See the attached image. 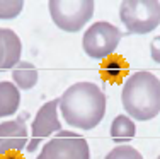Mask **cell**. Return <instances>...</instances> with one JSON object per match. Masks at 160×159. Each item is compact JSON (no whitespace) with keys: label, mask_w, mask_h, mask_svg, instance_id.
<instances>
[{"label":"cell","mask_w":160,"mask_h":159,"mask_svg":"<svg viewBox=\"0 0 160 159\" xmlns=\"http://www.w3.org/2000/svg\"><path fill=\"white\" fill-rule=\"evenodd\" d=\"M12 81L19 91H31L39 81V72L31 62H19L12 69Z\"/></svg>","instance_id":"8fae6325"},{"label":"cell","mask_w":160,"mask_h":159,"mask_svg":"<svg viewBox=\"0 0 160 159\" xmlns=\"http://www.w3.org/2000/svg\"><path fill=\"white\" fill-rule=\"evenodd\" d=\"M36 159H90V149L82 135L62 130L44 144Z\"/></svg>","instance_id":"8992f818"},{"label":"cell","mask_w":160,"mask_h":159,"mask_svg":"<svg viewBox=\"0 0 160 159\" xmlns=\"http://www.w3.org/2000/svg\"><path fill=\"white\" fill-rule=\"evenodd\" d=\"M150 56L153 62L160 63V36H155L150 43Z\"/></svg>","instance_id":"2e32d148"},{"label":"cell","mask_w":160,"mask_h":159,"mask_svg":"<svg viewBox=\"0 0 160 159\" xmlns=\"http://www.w3.org/2000/svg\"><path fill=\"white\" fill-rule=\"evenodd\" d=\"M24 2L22 0H0V19L9 21L17 17L22 12Z\"/></svg>","instance_id":"4fadbf2b"},{"label":"cell","mask_w":160,"mask_h":159,"mask_svg":"<svg viewBox=\"0 0 160 159\" xmlns=\"http://www.w3.org/2000/svg\"><path fill=\"white\" fill-rule=\"evenodd\" d=\"M21 106V91L14 82H0V118L12 116L17 113Z\"/></svg>","instance_id":"30bf717a"},{"label":"cell","mask_w":160,"mask_h":159,"mask_svg":"<svg viewBox=\"0 0 160 159\" xmlns=\"http://www.w3.org/2000/svg\"><path fill=\"white\" fill-rule=\"evenodd\" d=\"M58 104H60V98H55V99L44 103L38 109L36 116H34V120L31 123V135L32 137L29 140L28 147H26L28 152H34L38 149V146L46 137L63 130L60 116H58Z\"/></svg>","instance_id":"52a82bcc"},{"label":"cell","mask_w":160,"mask_h":159,"mask_svg":"<svg viewBox=\"0 0 160 159\" xmlns=\"http://www.w3.org/2000/svg\"><path fill=\"white\" fill-rule=\"evenodd\" d=\"M48 10L53 22L67 33H78L96 12L94 0H49Z\"/></svg>","instance_id":"277c9868"},{"label":"cell","mask_w":160,"mask_h":159,"mask_svg":"<svg viewBox=\"0 0 160 159\" xmlns=\"http://www.w3.org/2000/svg\"><path fill=\"white\" fill-rule=\"evenodd\" d=\"M121 41V31L108 21L94 22L82 40L83 51L94 60H104L116 51Z\"/></svg>","instance_id":"5b68a950"},{"label":"cell","mask_w":160,"mask_h":159,"mask_svg":"<svg viewBox=\"0 0 160 159\" xmlns=\"http://www.w3.org/2000/svg\"><path fill=\"white\" fill-rule=\"evenodd\" d=\"M0 159H24V157L19 152H9V154H5V156H2Z\"/></svg>","instance_id":"e0dca14e"},{"label":"cell","mask_w":160,"mask_h":159,"mask_svg":"<svg viewBox=\"0 0 160 159\" xmlns=\"http://www.w3.org/2000/svg\"><path fill=\"white\" fill-rule=\"evenodd\" d=\"M123 70H124V63H123V60H121V58L108 60V62L104 63V67H102L104 75L108 79H112V81H116V79L123 74Z\"/></svg>","instance_id":"9a60e30c"},{"label":"cell","mask_w":160,"mask_h":159,"mask_svg":"<svg viewBox=\"0 0 160 159\" xmlns=\"http://www.w3.org/2000/svg\"><path fill=\"white\" fill-rule=\"evenodd\" d=\"M104 159H143V156L135 147L128 146V144H123V146H118L112 151H109Z\"/></svg>","instance_id":"5bb4252c"},{"label":"cell","mask_w":160,"mask_h":159,"mask_svg":"<svg viewBox=\"0 0 160 159\" xmlns=\"http://www.w3.org/2000/svg\"><path fill=\"white\" fill-rule=\"evenodd\" d=\"M124 111L131 120L147 122L160 113V81L148 70H140L126 79L121 93Z\"/></svg>","instance_id":"7a4b0ae2"},{"label":"cell","mask_w":160,"mask_h":159,"mask_svg":"<svg viewBox=\"0 0 160 159\" xmlns=\"http://www.w3.org/2000/svg\"><path fill=\"white\" fill-rule=\"evenodd\" d=\"M136 135V125L135 120H131L126 115H118L111 123V139L116 144L123 146V144L129 142L135 139Z\"/></svg>","instance_id":"7c38bea8"},{"label":"cell","mask_w":160,"mask_h":159,"mask_svg":"<svg viewBox=\"0 0 160 159\" xmlns=\"http://www.w3.org/2000/svg\"><path fill=\"white\" fill-rule=\"evenodd\" d=\"M119 19L128 34H148L160 24V2L157 0H124L119 5Z\"/></svg>","instance_id":"3957f363"},{"label":"cell","mask_w":160,"mask_h":159,"mask_svg":"<svg viewBox=\"0 0 160 159\" xmlns=\"http://www.w3.org/2000/svg\"><path fill=\"white\" fill-rule=\"evenodd\" d=\"M108 98L94 82H77L60 96L58 109L67 125L78 130H94L106 115Z\"/></svg>","instance_id":"6da1fadb"},{"label":"cell","mask_w":160,"mask_h":159,"mask_svg":"<svg viewBox=\"0 0 160 159\" xmlns=\"http://www.w3.org/2000/svg\"><path fill=\"white\" fill-rule=\"evenodd\" d=\"M28 113H22L14 120L0 123V157L9 152H21L29 144L28 134Z\"/></svg>","instance_id":"ba28073f"},{"label":"cell","mask_w":160,"mask_h":159,"mask_svg":"<svg viewBox=\"0 0 160 159\" xmlns=\"http://www.w3.org/2000/svg\"><path fill=\"white\" fill-rule=\"evenodd\" d=\"M22 43L16 31L0 28V72L10 70L21 62Z\"/></svg>","instance_id":"9c48e42d"},{"label":"cell","mask_w":160,"mask_h":159,"mask_svg":"<svg viewBox=\"0 0 160 159\" xmlns=\"http://www.w3.org/2000/svg\"><path fill=\"white\" fill-rule=\"evenodd\" d=\"M157 159H160V156H158V157H157Z\"/></svg>","instance_id":"ac0fdd59"}]
</instances>
